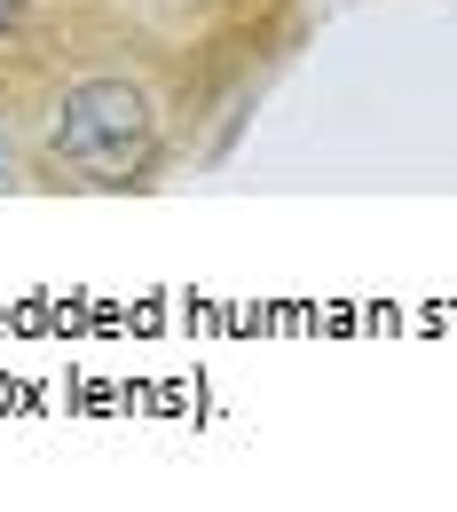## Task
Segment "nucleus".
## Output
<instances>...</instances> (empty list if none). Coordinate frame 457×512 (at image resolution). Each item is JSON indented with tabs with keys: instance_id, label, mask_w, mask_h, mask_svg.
<instances>
[{
	"instance_id": "1",
	"label": "nucleus",
	"mask_w": 457,
	"mask_h": 512,
	"mask_svg": "<svg viewBox=\"0 0 457 512\" xmlns=\"http://www.w3.org/2000/svg\"><path fill=\"white\" fill-rule=\"evenodd\" d=\"M158 103L134 71H79L40 119V158L79 190H134L158 166Z\"/></svg>"
},
{
	"instance_id": "2",
	"label": "nucleus",
	"mask_w": 457,
	"mask_h": 512,
	"mask_svg": "<svg viewBox=\"0 0 457 512\" xmlns=\"http://www.w3.org/2000/svg\"><path fill=\"white\" fill-rule=\"evenodd\" d=\"M32 8H40V0H0V40H16V32H24V16H32Z\"/></svg>"
},
{
	"instance_id": "3",
	"label": "nucleus",
	"mask_w": 457,
	"mask_h": 512,
	"mask_svg": "<svg viewBox=\"0 0 457 512\" xmlns=\"http://www.w3.org/2000/svg\"><path fill=\"white\" fill-rule=\"evenodd\" d=\"M16 182V142H8V119H0V190Z\"/></svg>"
}]
</instances>
